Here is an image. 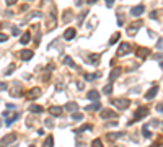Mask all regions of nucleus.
I'll list each match as a JSON object with an SVG mask.
<instances>
[{
	"instance_id": "obj_1",
	"label": "nucleus",
	"mask_w": 163,
	"mask_h": 147,
	"mask_svg": "<svg viewBox=\"0 0 163 147\" xmlns=\"http://www.w3.org/2000/svg\"><path fill=\"white\" fill-rule=\"evenodd\" d=\"M112 105L121 108V110H126L127 106H131V102H129L127 98H117V100H112Z\"/></svg>"
},
{
	"instance_id": "obj_2",
	"label": "nucleus",
	"mask_w": 163,
	"mask_h": 147,
	"mask_svg": "<svg viewBox=\"0 0 163 147\" xmlns=\"http://www.w3.org/2000/svg\"><path fill=\"white\" fill-rule=\"evenodd\" d=\"M129 52H131V44L121 43L119 47H117V56H126V54H129Z\"/></svg>"
},
{
	"instance_id": "obj_3",
	"label": "nucleus",
	"mask_w": 163,
	"mask_h": 147,
	"mask_svg": "<svg viewBox=\"0 0 163 147\" xmlns=\"http://www.w3.org/2000/svg\"><path fill=\"white\" fill-rule=\"evenodd\" d=\"M15 141H16L15 134H7L5 137H2V139H0V146H10V144H13Z\"/></svg>"
},
{
	"instance_id": "obj_4",
	"label": "nucleus",
	"mask_w": 163,
	"mask_h": 147,
	"mask_svg": "<svg viewBox=\"0 0 163 147\" xmlns=\"http://www.w3.org/2000/svg\"><path fill=\"white\" fill-rule=\"evenodd\" d=\"M147 114H148V110H147V108H143V106H140L137 111H135V114H134L132 123H134V121H139V119H142V118L147 116Z\"/></svg>"
},
{
	"instance_id": "obj_5",
	"label": "nucleus",
	"mask_w": 163,
	"mask_h": 147,
	"mask_svg": "<svg viewBox=\"0 0 163 147\" xmlns=\"http://www.w3.org/2000/svg\"><path fill=\"white\" fill-rule=\"evenodd\" d=\"M39 96H41V88L36 87V88H31V90L28 91L26 98H28V100H36V98H39Z\"/></svg>"
},
{
	"instance_id": "obj_6",
	"label": "nucleus",
	"mask_w": 163,
	"mask_h": 147,
	"mask_svg": "<svg viewBox=\"0 0 163 147\" xmlns=\"http://www.w3.org/2000/svg\"><path fill=\"white\" fill-rule=\"evenodd\" d=\"M18 54H20V59H23V61H31V59H33V51L23 49V51H20Z\"/></svg>"
},
{
	"instance_id": "obj_7",
	"label": "nucleus",
	"mask_w": 163,
	"mask_h": 147,
	"mask_svg": "<svg viewBox=\"0 0 163 147\" xmlns=\"http://www.w3.org/2000/svg\"><path fill=\"white\" fill-rule=\"evenodd\" d=\"M143 10H145V7L143 5H137V7H134V8H131V15L132 16H139V15H142Z\"/></svg>"
},
{
	"instance_id": "obj_8",
	"label": "nucleus",
	"mask_w": 163,
	"mask_h": 147,
	"mask_svg": "<svg viewBox=\"0 0 163 147\" xmlns=\"http://www.w3.org/2000/svg\"><path fill=\"white\" fill-rule=\"evenodd\" d=\"M75 33H77V31L73 30V28H69V30H67L65 33H64V39H65V41L73 39V38H75Z\"/></svg>"
},
{
	"instance_id": "obj_9",
	"label": "nucleus",
	"mask_w": 163,
	"mask_h": 147,
	"mask_svg": "<svg viewBox=\"0 0 163 147\" xmlns=\"http://www.w3.org/2000/svg\"><path fill=\"white\" fill-rule=\"evenodd\" d=\"M148 54H150V49H147V47H139L137 49V56L140 57V59L148 57Z\"/></svg>"
},
{
	"instance_id": "obj_10",
	"label": "nucleus",
	"mask_w": 163,
	"mask_h": 147,
	"mask_svg": "<svg viewBox=\"0 0 163 147\" xmlns=\"http://www.w3.org/2000/svg\"><path fill=\"white\" fill-rule=\"evenodd\" d=\"M88 100H92V102H98L100 100V93H98L96 90H90L88 91V95H87Z\"/></svg>"
},
{
	"instance_id": "obj_11",
	"label": "nucleus",
	"mask_w": 163,
	"mask_h": 147,
	"mask_svg": "<svg viewBox=\"0 0 163 147\" xmlns=\"http://www.w3.org/2000/svg\"><path fill=\"white\" fill-rule=\"evenodd\" d=\"M140 26H142V21H137V23H134V25H131V28H129L127 30V33L129 35H135V33H137V30L139 28H140Z\"/></svg>"
},
{
	"instance_id": "obj_12",
	"label": "nucleus",
	"mask_w": 163,
	"mask_h": 147,
	"mask_svg": "<svg viewBox=\"0 0 163 147\" xmlns=\"http://www.w3.org/2000/svg\"><path fill=\"white\" fill-rule=\"evenodd\" d=\"M157 93H158V87H152V88H150L147 93H145V100H152V98L157 95Z\"/></svg>"
},
{
	"instance_id": "obj_13",
	"label": "nucleus",
	"mask_w": 163,
	"mask_h": 147,
	"mask_svg": "<svg viewBox=\"0 0 163 147\" xmlns=\"http://www.w3.org/2000/svg\"><path fill=\"white\" fill-rule=\"evenodd\" d=\"M100 114H101L103 119H108V118H116V113L111 111V110H103V111L100 113Z\"/></svg>"
},
{
	"instance_id": "obj_14",
	"label": "nucleus",
	"mask_w": 163,
	"mask_h": 147,
	"mask_svg": "<svg viewBox=\"0 0 163 147\" xmlns=\"http://www.w3.org/2000/svg\"><path fill=\"white\" fill-rule=\"evenodd\" d=\"M62 111H64V110H62V106H51V108H49V113H51V114H54V116H61Z\"/></svg>"
},
{
	"instance_id": "obj_15",
	"label": "nucleus",
	"mask_w": 163,
	"mask_h": 147,
	"mask_svg": "<svg viewBox=\"0 0 163 147\" xmlns=\"http://www.w3.org/2000/svg\"><path fill=\"white\" fill-rule=\"evenodd\" d=\"M100 108H101V105H100V103L98 102H95V103H92V105H90V106H85V110H87V111H100Z\"/></svg>"
},
{
	"instance_id": "obj_16",
	"label": "nucleus",
	"mask_w": 163,
	"mask_h": 147,
	"mask_svg": "<svg viewBox=\"0 0 163 147\" xmlns=\"http://www.w3.org/2000/svg\"><path fill=\"white\" fill-rule=\"evenodd\" d=\"M119 75H121V69H114V70L109 74V82H114Z\"/></svg>"
},
{
	"instance_id": "obj_17",
	"label": "nucleus",
	"mask_w": 163,
	"mask_h": 147,
	"mask_svg": "<svg viewBox=\"0 0 163 147\" xmlns=\"http://www.w3.org/2000/svg\"><path fill=\"white\" fill-rule=\"evenodd\" d=\"M65 110L67 111H77V110H78V105H77L75 102H69L65 105Z\"/></svg>"
},
{
	"instance_id": "obj_18",
	"label": "nucleus",
	"mask_w": 163,
	"mask_h": 147,
	"mask_svg": "<svg viewBox=\"0 0 163 147\" xmlns=\"http://www.w3.org/2000/svg\"><path fill=\"white\" fill-rule=\"evenodd\" d=\"M31 41V35L30 33H25V35H21V44H28V43H30Z\"/></svg>"
},
{
	"instance_id": "obj_19",
	"label": "nucleus",
	"mask_w": 163,
	"mask_h": 147,
	"mask_svg": "<svg viewBox=\"0 0 163 147\" xmlns=\"http://www.w3.org/2000/svg\"><path fill=\"white\" fill-rule=\"evenodd\" d=\"M62 62H64L65 66H69V67H75V62L72 61V57H69V56L64 57V59H62Z\"/></svg>"
},
{
	"instance_id": "obj_20",
	"label": "nucleus",
	"mask_w": 163,
	"mask_h": 147,
	"mask_svg": "<svg viewBox=\"0 0 163 147\" xmlns=\"http://www.w3.org/2000/svg\"><path fill=\"white\" fill-rule=\"evenodd\" d=\"M30 111L31 113H42V106H39V105H31Z\"/></svg>"
},
{
	"instance_id": "obj_21",
	"label": "nucleus",
	"mask_w": 163,
	"mask_h": 147,
	"mask_svg": "<svg viewBox=\"0 0 163 147\" xmlns=\"http://www.w3.org/2000/svg\"><path fill=\"white\" fill-rule=\"evenodd\" d=\"M119 38H121V33L117 31V33H114V35L111 36V39H109V44H116V43H117V39H119Z\"/></svg>"
},
{
	"instance_id": "obj_22",
	"label": "nucleus",
	"mask_w": 163,
	"mask_h": 147,
	"mask_svg": "<svg viewBox=\"0 0 163 147\" xmlns=\"http://www.w3.org/2000/svg\"><path fill=\"white\" fill-rule=\"evenodd\" d=\"M111 91H112V82H109L108 85H104V88H103V93H104V95H109Z\"/></svg>"
},
{
	"instance_id": "obj_23",
	"label": "nucleus",
	"mask_w": 163,
	"mask_h": 147,
	"mask_svg": "<svg viewBox=\"0 0 163 147\" xmlns=\"http://www.w3.org/2000/svg\"><path fill=\"white\" fill-rule=\"evenodd\" d=\"M20 116V114H18V113H16V114H13V116H10L8 118V119H7V126H11V124H13V123L16 121V118Z\"/></svg>"
},
{
	"instance_id": "obj_24",
	"label": "nucleus",
	"mask_w": 163,
	"mask_h": 147,
	"mask_svg": "<svg viewBox=\"0 0 163 147\" xmlns=\"http://www.w3.org/2000/svg\"><path fill=\"white\" fill-rule=\"evenodd\" d=\"M100 74H85V79L87 80H93V79H100Z\"/></svg>"
},
{
	"instance_id": "obj_25",
	"label": "nucleus",
	"mask_w": 163,
	"mask_h": 147,
	"mask_svg": "<svg viewBox=\"0 0 163 147\" xmlns=\"http://www.w3.org/2000/svg\"><path fill=\"white\" fill-rule=\"evenodd\" d=\"M72 119H73V121H82V119H83V114H82V113H73V114H72Z\"/></svg>"
},
{
	"instance_id": "obj_26",
	"label": "nucleus",
	"mask_w": 163,
	"mask_h": 147,
	"mask_svg": "<svg viewBox=\"0 0 163 147\" xmlns=\"http://www.w3.org/2000/svg\"><path fill=\"white\" fill-rule=\"evenodd\" d=\"M90 129H92V124H83L77 132H85V131H90Z\"/></svg>"
},
{
	"instance_id": "obj_27",
	"label": "nucleus",
	"mask_w": 163,
	"mask_h": 147,
	"mask_svg": "<svg viewBox=\"0 0 163 147\" xmlns=\"http://www.w3.org/2000/svg\"><path fill=\"white\" fill-rule=\"evenodd\" d=\"M51 144H54V139H52V136H49V137H46V141H44V146L49 147Z\"/></svg>"
},
{
	"instance_id": "obj_28",
	"label": "nucleus",
	"mask_w": 163,
	"mask_h": 147,
	"mask_svg": "<svg viewBox=\"0 0 163 147\" xmlns=\"http://www.w3.org/2000/svg\"><path fill=\"white\" fill-rule=\"evenodd\" d=\"M117 137H121V134H119V132H114V134H108V139H109V141H114V139H117Z\"/></svg>"
},
{
	"instance_id": "obj_29",
	"label": "nucleus",
	"mask_w": 163,
	"mask_h": 147,
	"mask_svg": "<svg viewBox=\"0 0 163 147\" xmlns=\"http://www.w3.org/2000/svg\"><path fill=\"white\" fill-rule=\"evenodd\" d=\"M10 95H11V96H21V93H20V87H16L15 90H11Z\"/></svg>"
},
{
	"instance_id": "obj_30",
	"label": "nucleus",
	"mask_w": 163,
	"mask_h": 147,
	"mask_svg": "<svg viewBox=\"0 0 163 147\" xmlns=\"http://www.w3.org/2000/svg\"><path fill=\"white\" fill-rule=\"evenodd\" d=\"M20 33H21L20 28H16V26H13V28H11V35H13V36H18Z\"/></svg>"
},
{
	"instance_id": "obj_31",
	"label": "nucleus",
	"mask_w": 163,
	"mask_h": 147,
	"mask_svg": "<svg viewBox=\"0 0 163 147\" xmlns=\"http://www.w3.org/2000/svg\"><path fill=\"white\" fill-rule=\"evenodd\" d=\"M98 61H100V54H95L93 57H90V62H93V64H96Z\"/></svg>"
},
{
	"instance_id": "obj_32",
	"label": "nucleus",
	"mask_w": 163,
	"mask_h": 147,
	"mask_svg": "<svg viewBox=\"0 0 163 147\" xmlns=\"http://www.w3.org/2000/svg\"><path fill=\"white\" fill-rule=\"evenodd\" d=\"M142 134H143L145 137H152V134H150V131H148L147 127H143V129H142Z\"/></svg>"
},
{
	"instance_id": "obj_33",
	"label": "nucleus",
	"mask_w": 163,
	"mask_h": 147,
	"mask_svg": "<svg viewBox=\"0 0 163 147\" xmlns=\"http://www.w3.org/2000/svg\"><path fill=\"white\" fill-rule=\"evenodd\" d=\"M87 15H88L87 12H83V13H82V15H80V18H78V25H82V21L85 20V16H87Z\"/></svg>"
},
{
	"instance_id": "obj_34",
	"label": "nucleus",
	"mask_w": 163,
	"mask_h": 147,
	"mask_svg": "<svg viewBox=\"0 0 163 147\" xmlns=\"http://www.w3.org/2000/svg\"><path fill=\"white\" fill-rule=\"evenodd\" d=\"M7 39H8V36L3 35V33H0V43H5Z\"/></svg>"
},
{
	"instance_id": "obj_35",
	"label": "nucleus",
	"mask_w": 163,
	"mask_h": 147,
	"mask_svg": "<svg viewBox=\"0 0 163 147\" xmlns=\"http://www.w3.org/2000/svg\"><path fill=\"white\" fill-rule=\"evenodd\" d=\"M93 146H95V147H100V146H101V141H100V139H95V141H93Z\"/></svg>"
},
{
	"instance_id": "obj_36",
	"label": "nucleus",
	"mask_w": 163,
	"mask_h": 147,
	"mask_svg": "<svg viewBox=\"0 0 163 147\" xmlns=\"http://www.w3.org/2000/svg\"><path fill=\"white\" fill-rule=\"evenodd\" d=\"M157 47H158V49H163V39H158V43H157Z\"/></svg>"
},
{
	"instance_id": "obj_37",
	"label": "nucleus",
	"mask_w": 163,
	"mask_h": 147,
	"mask_svg": "<svg viewBox=\"0 0 163 147\" xmlns=\"http://www.w3.org/2000/svg\"><path fill=\"white\" fill-rule=\"evenodd\" d=\"M13 70H15V66H10V69H8V70H7L5 74H7V75H10V74H11Z\"/></svg>"
},
{
	"instance_id": "obj_38",
	"label": "nucleus",
	"mask_w": 163,
	"mask_h": 147,
	"mask_svg": "<svg viewBox=\"0 0 163 147\" xmlns=\"http://www.w3.org/2000/svg\"><path fill=\"white\" fill-rule=\"evenodd\" d=\"M157 111L163 113V103H160V105H157Z\"/></svg>"
},
{
	"instance_id": "obj_39",
	"label": "nucleus",
	"mask_w": 163,
	"mask_h": 147,
	"mask_svg": "<svg viewBox=\"0 0 163 147\" xmlns=\"http://www.w3.org/2000/svg\"><path fill=\"white\" fill-rule=\"evenodd\" d=\"M7 88V83L5 82H0V90H5Z\"/></svg>"
},
{
	"instance_id": "obj_40",
	"label": "nucleus",
	"mask_w": 163,
	"mask_h": 147,
	"mask_svg": "<svg viewBox=\"0 0 163 147\" xmlns=\"http://www.w3.org/2000/svg\"><path fill=\"white\" fill-rule=\"evenodd\" d=\"M15 2H16V0H5V3H7V5H8V7H10V5H13Z\"/></svg>"
},
{
	"instance_id": "obj_41",
	"label": "nucleus",
	"mask_w": 163,
	"mask_h": 147,
	"mask_svg": "<svg viewBox=\"0 0 163 147\" xmlns=\"http://www.w3.org/2000/svg\"><path fill=\"white\" fill-rule=\"evenodd\" d=\"M106 5L108 7H112V5H114V0H106Z\"/></svg>"
},
{
	"instance_id": "obj_42",
	"label": "nucleus",
	"mask_w": 163,
	"mask_h": 147,
	"mask_svg": "<svg viewBox=\"0 0 163 147\" xmlns=\"http://www.w3.org/2000/svg\"><path fill=\"white\" fill-rule=\"evenodd\" d=\"M150 18H152V20H155V18H157V12H152V13H150Z\"/></svg>"
},
{
	"instance_id": "obj_43",
	"label": "nucleus",
	"mask_w": 163,
	"mask_h": 147,
	"mask_svg": "<svg viewBox=\"0 0 163 147\" xmlns=\"http://www.w3.org/2000/svg\"><path fill=\"white\" fill-rule=\"evenodd\" d=\"M46 126H47V127H52V121H49V119H46Z\"/></svg>"
},
{
	"instance_id": "obj_44",
	"label": "nucleus",
	"mask_w": 163,
	"mask_h": 147,
	"mask_svg": "<svg viewBox=\"0 0 163 147\" xmlns=\"http://www.w3.org/2000/svg\"><path fill=\"white\" fill-rule=\"evenodd\" d=\"M7 108H8V110H13V108H15V105H11V103H8V105H7Z\"/></svg>"
},
{
	"instance_id": "obj_45",
	"label": "nucleus",
	"mask_w": 163,
	"mask_h": 147,
	"mask_svg": "<svg viewBox=\"0 0 163 147\" xmlns=\"http://www.w3.org/2000/svg\"><path fill=\"white\" fill-rule=\"evenodd\" d=\"M98 0H88V3H90V5H92V3H96Z\"/></svg>"
}]
</instances>
